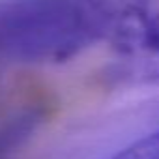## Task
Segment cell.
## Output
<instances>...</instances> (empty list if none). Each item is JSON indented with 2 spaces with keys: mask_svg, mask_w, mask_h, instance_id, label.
<instances>
[{
  "mask_svg": "<svg viewBox=\"0 0 159 159\" xmlns=\"http://www.w3.org/2000/svg\"><path fill=\"white\" fill-rule=\"evenodd\" d=\"M41 116L38 112L28 111L0 124V159H6L15 150H19L26 142V139L36 131Z\"/></svg>",
  "mask_w": 159,
  "mask_h": 159,
  "instance_id": "cell-3",
  "label": "cell"
},
{
  "mask_svg": "<svg viewBox=\"0 0 159 159\" xmlns=\"http://www.w3.org/2000/svg\"><path fill=\"white\" fill-rule=\"evenodd\" d=\"M103 41L109 77L125 86L159 84V0H112Z\"/></svg>",
  "mask_w": 159,
  "mask_h": 159,
  "instance_id": "cell-2",
  "label": "cell"
},
{
  "mask_svg": "<svg viewBox=\"0 0 159 159\" xmlns=\"http://www.w3.org/2000/svg\"><path fill=\"white\" fill-rule=\"evenodd\" d=\"M112 0H0V60L64 64L103 41Z\"/></svg>",
  "mask_w": 159,
  "mask_h": 159,
  "instance_id": "cell-1",
  "label": "cell"
},
{
  "mask_svg": "<svg viewBox=\"0 0 159 159\" xmlns=\"http://www.w3.org/2000/svg\"><path fill=\"white\" fill-rule=\"evenodd\" d=\"M103 159H159V127Z\"/></svg>",
  "mask_w": 159,
  "mask_h": 159,
  "instance_id": "cell-4",
  "label": "cell"
}]
</instances>
